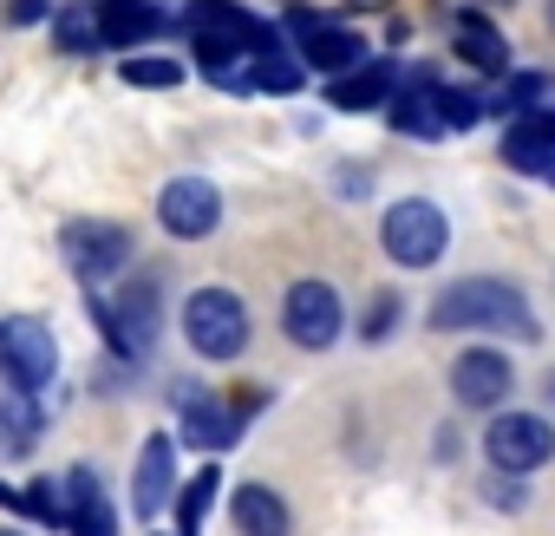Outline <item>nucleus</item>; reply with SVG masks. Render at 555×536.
<instances>
[{"label":"nucleus","instance_id":"1","mask_svg":"<svg viewBox=\"0 0 555 536\" xmlns=\"http://www.w3.org/2000/svg\"><path fill=\"white\" fill-rule=\"evenodd\" d=\"M425 328H438V334H509V341H535L542 334V321L529 315V295L516 289V282H503V276H464V282H451L431 308H425Z\"/></svg>","mask_w":555,"mask_h":536},{"label":"nucleus","instance_id":"2","mask_svg":"<svg viewBox=\"0 0 555 536\" xmlns=\"http://www.w3.org/2000/svg\"><path fill=\"white\" fill-rule=\"evenodd\" d=\"M183 27H190L196 66L255 60V53H268V47H282V34H274L268 21H255L248 8H235V0H196V8L183 14Z\"/></svg>","mask_w":555,"mask_h":536},{"label":"nucleus","instance_id":"3","mask_svg":"<svg viewBox=\"0 0 555 536\" xmlns=\"http://www.w3.org/2000/svg\"><path fill=\"white\" fill-rule=\"evenodd\" d=\"M157 282L151 276H131L118 295H92V328L105 334V347L118 354V360H151L157 354Z\"/></svg>","mask_w":555,"mask_h":536},{"label":"nucleus","instance_id":"4","mask_svg":"<svg viewBox=\"0 0 555 536\" xmlns=\"http://www.w3.org/2000/svg\"><path fill=\"white\" fill-rule=\"evenodd\" d=\"M183 341L196 360H235L248 347V302L235 289H196L183 302Z\"/></svg>","mask_w":555,"mask_h":536},{"label":"nucleus","instance_id":"5","mask_svg":"<svg viewBox=\"0 0 555 536\" xmlns=\"http://www.w3.org/2000/svg\"><path fill=\"white\" fill-rule=\"evenodd\" d=\"M379 248H386L399 268H431V261H444V248H451V222H444V209H438L431 196H399V203L386 209V222H379Z\"/></svg>","mask_w":555,"mask_h":536},{"label":"nucleus","instance_id":"6","mask_svg":"<svg viewBox=\"0 0 555 536\" xmlns=\"http://www.w3.org/2000/svg\"><path fill=\"white\" fill-rule=\"evenodd\" d=\"M347 328V308H340V289L321 282V276H301L288 295H282V334L301 347V354H327Z\"/></svg>","mask_w":555,"mask_h":536},{"label":"nucleus","instance_id":"7","mask_svg":"<svg viewBox=\"0 0 555 536\" xmlns=\"http://www.w3.org/2000/svg\"><path fill=\"white\" fill-rule=\"evenodd\" d=\"M0 373L14 380V393H47L60 380V341H53V328L34 321V315L0 321Z\"/></svg>","mask_w":555,"mask_h":536},{"label":"nucleus","instance_id":"8","mask_svg":"<svg viewBox=\"0 0 555 536\" xmlns=\"http://www.w3.org/2000/svg\"><path fill=\"white\" fill-rule=\"evenodd\" d=\"M483 458H490V471L529 477V471H542L555 458V425L542 412H496L490 432H483Z\"/></svg>","mask_w":555,"mask_h":536},{"label":"nucleus","instance_id":"9","mask_svg":"<svg viewBox=\"0 0 555 536\" xmlns=\"http://www.w3.org/2000/svg\"><path fill=\"white\" fill-rule=\"evenodd\" d=\"M60 255H66V268L79 282H112V276H125L131 268V229L125 222H66L60 229Z\"/></svg>","mask_w":555,"mask_h":536},{"label":"nucleus","instance_id":"10","mask_svg":"<svg viewBox=\"0 0 555 536\" xmlns=\"http://www.w3.org/2000/svg\"><path fill=\"white\" fill-rule=\"evenodd\" d=\"M509 386H516V367L503 347H464L451 360V399L464 412H496L509 399Z\"/></svg>","mask_w":555,"mask_h":536},{"label":"nucleus","instance_id":"11","mask_svg":"<svg viewBox=\"0 0 555 536\" xmlns=\"http://www.w3.org/2000/svg\"><path fill=\"white\" fill-rule=\"evenodd\" d=\"M157 222L177 235V242H203L216 222H222V190L209 177H170L157 190Z\"/></svg>","mask_w":555,"mask_h":536},{"label":"nucleus","instance_id":"12","mask_svg":"<svg viewBox=\"0 0 555 536\" xmlns=\"http://www.w3.org/2000/svg\"><path fill=\"white\" fill-rule=\"evenodd\" d=\"M177 399H183V445H196V451H229L235 438H242V425H248V399H209V393H190V386H177Z\"/></svg>","mask_w":555,"mask_h":536},{"label":"nucleus","instance_id":"13","mask_svg":"<svg viewBox=\"0 0 555 536\" xmlns=\"http://www.w3.org/2000/svg\"><path fill=\"white\" fill-rule=\"evenodd\" d=\"M177 497V438L151 432L144 451H138V477H131V510L157 523V510Z\"/></svg>","mask_w":555,"mask_h":536},{"label":"nucleus","instance_id":"14","mask_svg":"<svg viewBox=\"0 0 555 536\" xmlns=\"http://www.w3.org/2000/svg\"><path fill=\"white\" fill-rule=\"evenodd\" d=\"M451 53H457L470 73H483V79H496V73L509 66V40H503L496 21H483L477 8H470V14L451 8Z\"/></svg>","mask_w":555,"mask_h":536},{"label":"nucleus","instance_id":"15","mask_svg":"<svg viewBox=\"0 0 555 536\" xmlns=\"http://www.w3.org/2000/svg\"><path fill=\"white\" fill-rule=\"evenodd\" d=\"M503 164L522 177H548L555 170V112H522L503 131Z\"/></svg>","mask_w":555,"mask_h":536},{"label":"nucleus","instance_id":"16","mask_svg":"<svg viewBox=\"0 0 555 536\" xmlns=\"http://www.w3.org/2000/svg\"><path fill=\"white\" fill-rule=\"evenodd\" d=\"M392 92H399L392 60H366V66H353V73L327 79V105H334V112H386V99H392Z\"/></svg>","mask_w":555,"mask_h":536},{"label":"nucleus","instance_id":"17","mask_svg":"<svg viewBox=\"0 0 555 536\" xmlns=\"http://www.w3.org/2000/svg\"><path fill=\"white\" fill-rule=\"evenodd\" d=\"M386 118H392V131H405V138H438L444 131V112H438V79L418 66L392 99H386Z\"/></svg>","mask_w":555,"mask_h":536},{"label":"nucleus","instance_id":"18","mask_svg":"<svg viewBox=\"0 0 555 536\" xmlns=\"http://www.w3.org/2000/svg\"><path fill=\"white\" fill-rule=\"evenodd\" d=\"M229 516H235V536H288V529H295L288 497L268 490V484H235Z\"/></svg>","mask_w":555,"mask_h":536},{"label":"nucleus","instance_id":"19","mask_svg":"<svg viewBox=\"0 0 555 536\" xmlns=\"http://www.w3.org/2000/svg\"><path fill=\"white\" fill-rule=\"evenodd\" d=\"M99 34L105 47H144L151 34H164V8L157 0H99Z\"/></svg>","mask_w":555,"mask_h":536},{"label":"nucleus","instance_id":"20","mask_svg":"<svg viewBox=\"0 0 555 536\" xmlns=\"http://www.w3.org/2000/svg\"><path fill=\"white\" fill-rule=\"evenodd\" d=\"M216 490H222V464H216V458H209V464H196V477H190V484H177V497H170V510H177V536H203Z\"/></svg>","mask_w":555,"mask_h":536},{"label":"nucleus","instance_id":"21","mask_svg":"<svg viewBox=\"0 0 555 536\" xmlns=\"http://www.w3.org/2000/svg\"><path fill=\"white\" fill-rule=\"evenodd\" d=\"M53 47L60 53H99L105 34H99V0H66L53 8Z\"/></svg>","mask_w":555,"mask_h":536},{"label":"nucleus","instance_id":"22","mask_svg":"<svg viewBox=\"0 0 555 536\" xmlns=\"http://www.w3.org/2000/svg\"><path fill=\"white\" fill-rule=\"evenodd\" d=\"M40 412H34V393H14V399H0V458H21V451H34V438H40Z\"/></svg>","mask_w":555,"mask_h":536},{"label":"nucleus","instance_id":"23","mask_svg":"<svg viewBox=\"0 0 555 536\" xmlns=\"http://www.w3.org/2000/svg\"><path fill=\"white\" fill-rule=\"evenodd\" d=\"M248 79H255V92H301V79H308V66H301V53H288V47H268V53H255L248 60Z\"/></svg>","mask_w":555,"mask_h":536},{"label":"nucleus","instance_id":"24","mask_svg":"<svg viewBox=\"0 0 555 536\" xmlns=\"http://www.w3.org/2000/svg\"><path fill=\"white\" fill-rule=\"evenodd\" d=\"M542 92H548V73H516L490 92V112L503 118H522V112H542Z\"/></svg>","mask_w":555,"mask_h":536},{"label":"nucleus","instance_id":"25","mask_svg":"<svg viewBox=\"0 0 555 536\" xmlns=\"http://www.w3.org/2000/svg\"><path fill=\"white\" fill-rule=\"evenodd\" d=\"M438 112H444V131H470L490 118V92L477 86H438Z\"/></svg>","mask_w":555,"mask_h":536},{"label":"nucleus","instance_id":"26","mask_svg":"<svg viewBox=\"0 0 555 536\" xmlns=\"http://www.w3.org/2000/svg\"><path fill=\"white\" fill-rule=\"evenodd\" d=\"M27 503H34V523H47V529H66L73 523V503H66V484L60 477H34L27 484Z\"/></svg>","mask_w":555,"mask_h":536},{"label":"nucleus","instance_id":"27","mask_svg":"<svg viewBox=\"0 0 555 536\" xmlns=\"http://www.w3.org/2000/svg\"><path fill=\"white\" fill-rule=\"evenodd\" d=\"M399 321H405V295L379 289V295H373V308L360 315V341H386V334H392Z\"/></svg>","mask_w":555,"mask_h":536},{"label":"nucleus","instance_id":"28","mask_svg":"<svg viewBox=\"0 0 555 536\" xmlns=\"http://www.w3.org/2000/svg\"><path fill=\"white\" fill-rule=\"evenodd\" d=\"M118 73H125V86H151V92H170V86L183 79V66L164 60V53H157V60H125Z\"/></svg>","mask_w":555,"mask_h":536},{"label":"nucleus","instance_id":"29","mask_svg":"<svg viewBox=\"0 0 555 536\" xmlns=\"http://www.w3.org/2000/svg\"><path fill=\"white\" fill-rule=\"evenodd\" d=\"M66 536H118V510H112V497L79 503V510H73V523H66Z\"/></svg>","mask_w":555,"mask_h":536},{"label":"nucleus","instance_id":"30","mask_svg":"<svg viewBox=\"0 0 555 536\" xmlns=\"http://www.w3.org/2000/svg\"><path fill=\"white\" fill-rule=\"evenodd\" d=\"M483 497H490L496 510H522V503H529V477H516V471H490V477H483Z\"/></svg>","mask_w":555,"mask_h":536},{"label":"nucleus","instance_id":"31","mask_svg":"<svg viewBox=\"0 0 555 536\" xmlns=\"http://www.w3.org/2000/svg\"><path fill=\"white\" fill-rule=\"evenodd\" d=\"M8 21H14V27H34V21H53V0H14V8H8Z\"/></svg>","mask_w":555,"mask_h":536},{"label":"nucleus","instance_id":"32","mask_svg":"<svg viewBox=\"0 0 555 536\" xmlns=\"http://www.w3.org/2000/svg\"><path fill=\"white\" fill-rule=\"evenodd\" d=\"M0 510H8V516H34L27 490H14V484H0Z\"/></svg>","mask_w":555,"mask_h":536},{"label":"nucleus","instance_id":"33","mask_svg":"<svg viewBox=\"0 0 555 536\" xmlns=\"http://www.w3.org/2000/svg\"><path fill=\"white\" fill-rule=\"evenodd\" d=\"M347 8H353V14H386L392 0H347Z\"/></svg>","mask_w":555,"mask_h":536},{"label":"nucleus","instance_id":"34","mask_svg":"<svg viewBox=\"0 0 555 536\" xmlns=\"http://www.w3.org/2000/svg\"><path fill=\"white\" fill-rule=\"evenodd\" d=\"M542 399H548V412H555V373H548V380H542Z\"/></svg>","mask_w":555,"mask_h":536},{"label":"nucleus","instance_id":"35","mask_svg":"<svg viewBox=\"0 0 555 536\" xmlns=\"http://www.w3.org/2000/svg\"><path fill=\"white\" fill-rule=\"evenodd\" d=\"M483 8H509V0H483Z\"/></svg>","mask_w":555,"mask_h":536},{"label":"nucleus","instance_id":"36","mask_svg":"<svg viewBox=\"0 0 555 536\" xmlns=\"http://www.w3.org/2000/svg\"><path fill=\"white\" fill-rule=\"evenodd\" d=\"M548 27H555V0H548Z\"/></svg>","mask_w":555,"mask_h":536},{"label":"nucleus","instance_id":"37","mask_svg":"<svg viewBox=\"0 0 555 536\" xmlns=\"http://www.w3.org/2000/svg\"><path fill=\"white\" fill-rule=\"evenodd\" d=\"M0 536H21V529H0Z\"/></svg>","mask_w":555,"mask_h":536},{"label":"nucleus","instance_id":"38","mask_svg":"<svg viewBox=\"0 0 555 536\" xmlns=\"http://www.w3.org/2000/svg\"><path fill=\"white\" fill-rule=\"evenodd\" d=\"M288 8H301V0H288Z\"/></svg>","mask_w":555,"mask_h":536},{"label":"nucleus","instance_id":"39","mask_svg":"<svg viewBox=\"0 0 555 536\" xmlns=\"http://www.w3.org/2000/svg\"><path fill=\"white\" fill-rule=\"evenodd\" d=\"M548 183H555V170H548Z\"/></svg>","mask_w":555,"mask_h":536},{"label":"nucleus","instance_id":"40","mask_svg":"<svg viewBox=\"0 0 555 536\" xmlns=\"http://www.w3.org/2000/svg\"><path fill=\"white\" fill-rule=\"evenodd\" d=\"M170 536H177V529H170Z\"/></svg>","mask_w":555,"mask_h":536}]
</instances>
